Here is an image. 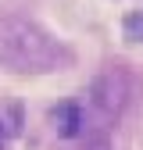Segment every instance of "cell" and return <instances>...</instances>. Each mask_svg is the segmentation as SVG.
<instances>
[{
    "label": "cell",
    "instance_id": "cell-6",
    "mask_svg": "<svg viewBox=\"0 0 143 150\" xmlns=\"http://www.w3.org/2000/svg\"><path fill=\"white\" fill-rule=\"evenodd\" d=\"M0 150H4V132H0Z\"/></svg>",
    "mask_w": 143,
    "mask_h": 150
},
{
    "label": "cell",
    "instance_id": "cell-5",
    "mask_svg": "<svg viewBox=\"0 0 143 150\" xmlns=\"http://www.w3.org/2000/svg\"><path fill=\"white\" fill-rule=\"evenodd\" d=\"M89 150H107V146H104V143H93V146H89Z\"/></svg>",
    "mask_w": 143,
    "mask_h": 150
},
{
    "label": "cell",
    "instance_id": "cell-3",
    "mask_svg": "<svg viewBox=\"0 0 143 150\" xmlns=\"http://www.w3.org/2000/svg\"><path fill=\"white\" fill-rule=\"evenodd\" d=\"M54 122H57V132H61V136H79V132H82V111H79L75 104L57 107Z\"/></svg>",
    "mask_w": 143,
    "mask_h": 150
},
{
    "label": "cell",
    "instance_id": "cell-4",
    "mask_svg": "<svg viewBox=\"0 0 143 150\" xmlns=\"http://www.w3.org/2000/svg\"><path fill=\"white\" fill-rule=\"evenodd\" d=\"M125 32H129V40H143V14H132L125 22Z\"/></svg>",
    "mask_w": 143,
    "mask_h": 150
},
{
    "label": "cell",
    "instance_id": "cell-2",
    "mask_svg": "<svg viewBox=\"0 0 143 150\" xmlns=\"http://www.w3.org/2000/svg\"><path fill=\"white\" fill-rule=\"evenodd\" d=\"M97 104H100V111L104 115H118L122 111V104H125V93H129V86H125V75L115 68V71H107L104 79L97 82Z\"/></svg>",
    "mask_w": 143,
    "mask_h": 150
},
{
    "label": "cell",
    "instance_id": "cell-1",
    "mask_svg": "<svg viewBox=\"0 0 143 150\" xmlns=\"http://www.w3.org/2000/svg\"><path fill=\"white\" fill-rule=\"evenodd\" d=\"M0 61L14 71H54L72 61L68 50L25 18H0Z\"/></svg>",
    "mask_w": 143,
    "mask_h": 150
}]
</instances>
